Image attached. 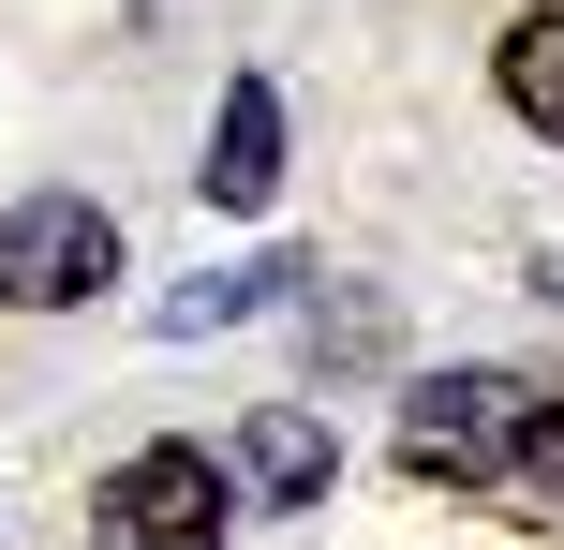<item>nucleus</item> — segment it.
Segmentation results:
<instances>
[{
  "mask_svg": "<svg viewBox=\"0 0 564 550\" xmlns=\"http://www.w3.org/2000/svg\"><path fill=\"white\" fill-rule=\"evenodd\" d=\"M268 283H297V268H208V283H178V298H164V343H208V327H238Z\"/></svg>",
  "mask_w": 564,
  "mask_h": 550,
  "instance_id": "7",
  "label": "nucleus"
},
{
  "mask_svg": "<svg viewBox=\"0 0 564 550\" xmlns=\"http://www.w3.org/2000/svg\"><path fill=\"white\" fill-rule=\"evenodd\" d=\"M327 476H341V446L312 432L297 402H268L253 432H238V492H268V506H327Z\"/></svg>",
  "mask_w": 564,
  "mask_h": 550,
  "instance_id": "5",
  "label": "nucleus"
},
{
  "mask_svg": "<svg viewBox=\"0 0 564 550\" xmlns=\"http://www.w3.org/2000/svg\"><path fill=\"white\" fill-rule=\"evenodd\" d=\"M520 417H535V387L490 373V357H476V373H431L416 402H401V462L446 476V492H476V476H506V462H520Z\"/></svg>",
  "mask_w": 564,
  "mask_h": 550,
  "instance_id": "3",
  "label": "nucleus"
},
{
  "mask_svg": "<svg viewBox=\"0 0 564 550\" xmlns=\"http://www.w3.org/2000/svg\"><path fill=\"white\" fill-rule=\"evenodd\" d=\"M535 283H550V298H564V254H550V268H535Z\"/></svg>",
  "mask_w": 564,
  "mask_h": 550,
  "instance_id": "9",
  "label": "nucleus"
},
{
  "mask_svg": "<svg viewBox=\"0 0 564 550\" xmlns=\"http://www.w3.org/2000/svg\"><path fill=\"white\" fill-rule=\"evenodd\" d=\"M224 521H238V462H208L194 432L134 446V462L89 492V536H105V550H208Z\"/></svg>",
  "mask_w": 564,
  "mask_h": 550,
  "instance_id": "1",
  "label": "nucleus"
},
{
  "mask_svg": "<svg viewBox=\"0 0 564 550\" xmlns=\"http://www.w3.org/2000/svg\"><path fill=\"white\" fill-rule=\"evenodd\" d=\"M119 283V224L89 194H15L0 208V313H75Z\"/></svg>",
  "mask_w": 564,
  "mask_h": 550,
  "instance_id": "2",
  "label": "nucleus"
},
{
  "mask_svg": "<svg viewBox=\"0 0 564 550\" xmlns=\"http://www.w3.org/2000/svg\"><path fill=\"white\" fill-rule=\"evenodd\" d=\"M194 179H208V208H268V194H282V89H268V75L224 89V134H208Z\"/></svg>",
  "mask_w": 564,
  "mask_h": 550,
  "instance_id": "4",
  "label": "nucleus"
},
{
  "mask_svg": "<svg viewBox=\"0 0 564 550\" xmlns=\"http://www.w3.org/2000/svg\"><path fill=\"white\" fill-rule=\"evenodd\" d=\"M490 75H506V119H520V134L564 149V15H520L506 45H490Z\"/></svg>",
  "mask_w": 564,
  "mask_h": 550,
  "instance_id": "6",
  "label": "nucleus"
},
{
  "mask_svg": "<svg viewBox=\"0 0 564 550\" xmlns=\"http://www.w3.org/2000/svg\"><path fill=\"white\" fill-rule=\"evenodd\" d=\"M520 476L564 506V402H550V387H535V417H520Z\"/></svg>",
  "mask_w": 564,
  "mask_h": 550,
  "instance_id": "8",
  "label": "nucleus"
}]
</instances>
